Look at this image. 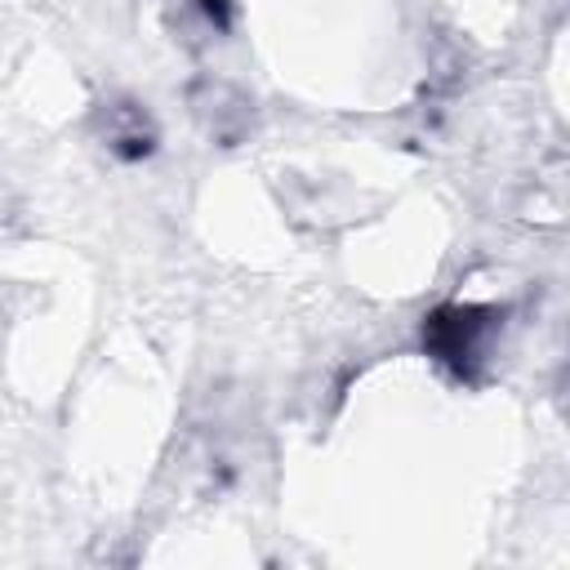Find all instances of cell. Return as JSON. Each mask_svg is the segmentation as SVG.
<instances>
[{"mask_svg": "<svg viewBox=\"0 0 570 570\" xmlns=\"http://www.w3.org/2000/svg\"><path fill=\"white\" fill-rule=\"evenodd\" d=\"M490 312H481V307H441V312H432V321H428V330H423V338H428V347L441 356V361H454L459 370L476 356V347H481V334H485V321Z\"/></svg>", "mask_w": 570, "mask_h": 570, "instance_id": "cell-1", "label": "cell"}]
</instances>
